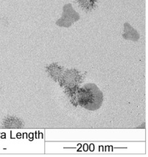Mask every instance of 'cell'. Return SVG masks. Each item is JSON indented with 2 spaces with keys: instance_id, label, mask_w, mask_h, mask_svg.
<instances>
[{
  "instance_id": "5b68a950",
  "label": "cell",
  "mask_w": 148,
  "mask_h": 157,
  "mask_svg": "<svg viewBox=\"0 0 148 157\" xmlns=\"http://www.w3.org/2000/svg\"><path fill=\"white\" fill-rule=\"evenodd\" d=\"M96 0H78V4L84 10H91L95 6Z\"/></svg>"
},
{
  "instance_id": "277c9868",
  "label": "cell",
  "mask_w": 148,
  "mask_h": 157,
  "mask_svg": "<svg viewBox=\"0 0 148 157\" xmlns=\"http://www.w3.org/2000/svg\"><path fill=\"white\" fill-rule=\"evenodd\" d=\"M4 125L6 128H20L23 125V122L16 117H9L4 120Z\"/></svg>"
},
{
  "instance_id": "6da1fadb",
  "label": "cell",
  "mask_w": 148,
  "mask_h": 157,
  "mask_svg": "<svg viewBox=\"0 0 148 157\" xmlns=\"http://www.w3.org/2000/svg\"><path fill=\"white\" fill-rule=\"evenodd\" d=\"M102 93L94 84H85L78 92V103L87 110H98L102 104Z\"/></svg>"
},
{
  "instance_id": "7a4b0ae2",
  "label": "cell",
  "mask_w": 148,
  "mask_h": 157,
  "mask_svg": "<svg viewBox=\"0 0 148 157\" xmlns=\"http://www.w3.org/2000/svg\"><path fill=\"white\" fill-rule=\"evenodd\" d=\"M64 17H63V19H62L61 21V24H60L61 26H69L71 24V23L73 21L74 22V21L71 19V18H73L74 20H78V16L77 13H76V11L73 10L71 7V6L70 4L68 5L65 6V7L64 9Z\"/></svg>"
},
{
  "instance_id": "3957f363",
  "label": "cell",
  "mask_w": 148,
  "mask_h": 157,
  "mask_svg": "<svg viewBox=\"0 0 148 157\" xmlns=\"http://www.w3.org/2000/svg\"><path fill=\"white\" fill-rule=\"evenodd\" d=\"M124 38L128 39V40H133L135 41L138 40V38H139V36H138L137 32L133 28L129 26L128 24H126V25H125Z\"/></svg>"
}]
</instances>
